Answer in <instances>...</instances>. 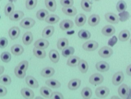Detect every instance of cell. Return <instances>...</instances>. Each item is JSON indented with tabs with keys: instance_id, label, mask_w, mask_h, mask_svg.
Segmentation results:
<instances>
[{
	"instance_id": "21",
	"label": "cell",
	"mask_w": 131,
	"mask_h": 99,
	"mask_svg": "<svg viewBox=\"0 0 131 99\" xmlns=\"http://www.w3.org/2000/svg\"><path fill=\"white\" fill-rule=\"evenodd\" d=\"M54 74V70L50 67H46L41 71V75L42 77H52Z\"/></svg>"
},
{
	"instance_id": "49",
	"label": "cell",
	"mask_w": 131,
	"mask_h": 99,
	"mask_svg": "<svg viewBox=\"0 0 131 99\" xmlns=\"http://www.w3.org/2000/svg\"><path fill=\"white\" fill-rule=\"evenodd\" d=\"M7 88L4 87V85L1 84V86H0V96L1 97H4L7 94Z\"/></svg>"
},
{
	"instance_id": "38",
	"label": "cell",
	"mask_w": 131,
	"mask_h": 99,
	"mask_svg": "<svg viewBox=\"0 0 131 99\" xmlns=\"http://www.w3.org/2000/svg\"><path fill=\"white\" fill-rule=\"evenodd\" d=\"M45 21H46L47 23H50V24L57 23L59 21V17L57 15H49L45 19Z\"/></svg>"
},
{
	"instance_id": "10",
	"label": "cell",
	"mask_w": 131,
	"mask_h": 99,
	"mask_svg": "<svg viewBox=\"0 0 131 99\" xmlns=\"http://www.w3.org/2000/svg\"><path fill=\"white\" fill-rule=\"evenodd\" d=\"M80 61V58L79 57H76V56H70V57H68L67 64H68V66L72 67V68H75V67H77L78 65H79Z\"/></svg>"
},
{
	"instance_id": "31",
	"label": "cell",
	"mask_w": 131,
	"mask_h": 99,
	"mask_svg": "<svg viewBox=\"0 0 131 99\" xmlns=\"http://www.w3.org/2000/svg\"><path fill=\"white\" fill-rule=\"evenodd\" d=\"M49 57L51 59L52 62L54 63H57L59 61V53L56 50H51L49 52Z\"/></svg>"
},
{
	"instance_id": "1",
	"label": "cell",
	"mask_w": 131,
	"mask_h": 99,
	"mask_svg": "<svg viewBox=\"0 0 131 99\" xmlns=\"http://www.w3.org/2000/svg\"><path fill=\"white\" fill-rule=\"evenodd\" d=\"M99 55H100V57H103V58L110 57L113 55V49L109 46H103V48L99 50Z\"/></svg>"
},
{
	"instance_id": "15",
	"label": "cell",
	"mask_w": 131,
	"mask_h": 99,
	"mask_svg": "<svg viewBox=\"0 0 131 99\" xmlns=\"http://www.w3.org/2000/svg\"><path fill=\"white\" fill-rule=\"evenodd\" d=\"M34 45H35V47L40 48V49H45L49 46V42L46 39H39L35 42Z\"/></svg>"
},
{
	"instance_id": "13",
	"label": "cell",
	"mask_w": 131,
	"mask_h": 99,
	"mask_svg": "<svg viewBox=\"0 0 131 99\" xmlns=\"http://www.w3.org/2000/svg\"><path fill=\"white\" fill-rule=\"evenodd\" d=\"M32 40H33V35L30 32H27V33H24L23 36H22V42H23V44L26 45H30V44L32 43Z\"/></svg>"
},
{
	"instance_id": "20",
	"label": "cell",
	"mask_w": 131,
	"mask_h": 99,
	"mask_svg": "<svg viewBox=\"0 0 131 99\" xmlns=\"http://www.w3.org/2000/svg\"><path fill=\"white\" fill-rule=\"evenodd\" d=\"M19 33H20L19 28L14 26L9 30V32H8V35H9V37L11 38L12 40H14V39H17V38L19 37Z\"/></svg>"
},
{
	"instance_id": "35",
	"label": "cell",
	"mask_w": 131,
	"mask_h": 99,
	"mask_svg": "<svg viewBox=\"0 0 131 99\" xmlns=\"http://www.w3.org/2000/svg\"><path fill=\"white\" fill-rule=\"evenodd\" d=\"M91 6L92 3L90 0H82L81 1V7L82 9L85 10L86 12H90L91 10Z\"/></svg>"
},
{
	"instance_id": "4",
	"label": "cell",
	"mask_w": 131,
	"mask_h": 99,
	"mask_svg": "<svg viewBox=\"0 0 131 99\" xmlns=\"http://www.w3.org/2000/svg\"><path fill=\"white\" fill-rule=\"evenodd\" d=\"M82 47L86 51H94L98 47V43L95 41H88V42L83 44Z\"/></svg>"
},
{
	"instance_id": "48",
	"label": "cell",
	"mask_w": 131,
	"mask_h": 99,
	"mask_svg": "<svg viewBox=\"0 0 131 99\" xmlns=\"http://www.w3.org/2000/svg\"><path fill=\"white\" fill-rule=\"evenodd\" d=\"M50 98H52V99H62V98H64V97H63V95H62V94H60V93L54 92L53 94H52V95H51Z\"/></svg>"
},
{
	"instance_id": "37",
	"label": "cell",
	"mask_w": 131,
	"mask_h": 99,
	"mask_svg": "<svg viewBox=\"0 0 131 99\" xmlns=\"http://www.w3.org/2000/svg\"><path fill=\"white\" fill-rule=\"evenodd\" d=\"M14 8H15V7H14V5H13L12 3H7V5H6V7H5V14H6V16L9 17L10 15H11L12 13L15 11Z\"/></svg>"
},
{
	"instance_id": "14",
	"label": "cell",
	"mask_w": 131,
	"mask_h": 99,
	"mask_svg": "<svg viewBox=\"0 0 131 99\" xmlns=\"http://www.w3.org/2000/svg\"><path fill=\"white\" fill-rule=\"evenodd\" d=\"M96 68H97L99 71L104 72V71H107L110 68V66H109V64L105 61H99L96 64Z\"/></svg>"
},
{
	"instance_id": "54",
	"label": "cell",
	"mask_w": 131,
	"mask_h": 99,
	"mask_svg": "<svg viewBox=\"0 0 131 99\" xmlns=\"http://www.w3.org/2000/svg\"><path fill=\"white\" fill-rule=\"evenodd\" d=\"M130 44H131V39H130Z\"/></svg>"
},
{
	"instance_id": "6",
	"label": "cell",
	"mask_w": 131,
	"mask_h": 99,
	"mask_svg": "<svg viewBox=\"0 0 131 99\" xmlns=\"http://www.w3.org/2000/svg\"><path fill=\"white\" fill-rule=\"evenodd\" d=\"M109 89H108L107 87H104V86H102V87H98L97 89H96L95 91V94L98 97H100V98H104V97H106L109 94Z\"/></svg>"
},
{
	"instance_id": "5",
	"label": "cell",
	"mask_w": 131,
	"mask_h": 99,
	"mask_svg": "<svg viewBox=\"0 0 131 99\" xmlns=\"http://www.w3.org/2000/svg\"><path fill=\"white\" fill-rule=\"evenodd\" d=\"M19 24H20V26L24 29H30L31 27L34 26L35 21L32 19H30V18H25L24 19L21 21V22Z\"/></svg>"
},
{
	"instance_id": "16",
	"label": "cell",
	"mask_w": 131,
	"mask_h": 99,
	"mask_svg": "<svg viewBox=\"0 0 131 99\" xmlns=\"http://www.w3.org/2000/svg\"><path fill=\"white\" fill-rule=\"evenodd\" d=\"M81 84V81L80 79H73L68 83V89L70 90H77Z\"/></svg>"
},
{
	"instance_id": "18",
	"label": "cell",
	"mask_w": 131,
	"mask_h": 99,
	"mask_svg": "<svg viewBox=\"0 0 131 99\" xmlns=\"http://www.w3.org/2000/svg\"><path fill=\"white\" fill-rule=\"evenodd\" d=\"M86 21H87L86 16H85L84 14H80V15H78V16L76 17L75 23H76V25H77V26L81 27V26H83L85 23H86Z\"/></svg>"
},
{
	"instance_id": "27",
	"label": "cell",
	"mask_w": 131,
	"mask_h": 99,
	"mask_svg": "<svg viewBox=\"0 0 131 99\" xmlns=\"http://www.w3.org/2000/svg\"><path fill=\"white\" fill-rule=\"evenodd\" d=\"M33 55L38 58H45V56H46V53H45V49H40V48L34 47L33 48Z\"/></svg>"
},
{
	"instance_id": "7",
	"label": "cell",
	"mask_w": 131,
	"mask_h": 99,
	"mask_svg": "<svg viewBox=\"0 0 131 99\" xmlns=\"http://www.w3.org/2000/svg\"><path fill=\"white\" fill-rule=\"evenodd\" d=\"M124 81V73L121 72V71H118L113 76V83L114 85H120Z\"/></svg>"
},
{
	"instance_id": "19",
	"label": "cell",
	"mask_w": 131,
	"mask_h": 99,
	"mask_svg": "<svg viewBox=\"0 0 131 99\" xmlns=\"http://www.w3.org/2000/svg\"><path fill=\"white\" fill-rule=\"evenodd\" d=\"M26 83L31 88H38V86H39V83H38L37 80L35 78H33L32 76L26 77Z\"/></svg>"
},
{
	"instance_id": "42",
	"label": "cell",
	"mask_w": 131,
	"mask_h": 99,
	"mask_svg": "<svg viewBox=\"0 0 131 99\" xmlns=\"http://www.w3.org/2000/svg\"><path fill=\"white\" fill-rule=\"evenodd\" d=\"M0 83L3 85H9L11 83V79H10V77L8 75H1Z\"/></svg>"
},
{
	"instance_id": "52",
	"label": "cell",
	"mask_w": 131,
	"mask_h": 99,
	"mask_svg": "<svg viewBox=\"0 0 131 99\" xmlns=\"http://www.w3.org/2000/svg\"><path fill=\"white\" fill-rule=\"evenodd\" d=\"M0 68H1V74H2V73H3V71H4V67H3V66H1V67H0Z\"/></svg>"
},
{
	"instance_id": "25",
	"label": "cell",
	"mask_w": 131,
	"mask_h": 99,
	"mask_svg": "<svg viewBox=\"0 0 131 99\" xmlns=\"http://www.w3.org/2000/svg\"><path fill=\"white\" fill-rule=\"evenodd\" d=\"M88 22H89V24L91 26H92V27L96 26V25H98L99 22H100V17L96 14L91 15L89 18V19H88Z\"/></svg>"
},
{
	"instance_id": "34",
	"label": "cell",
	"mask_w": 131,
	"mask_h": 99,
	"mask_svg": "<svg viewBox=\"0 0 131 99\" xmlns=\"http://www.w3.org/2000/svg\"><path fill=\"white\" fill-rule=\"evenodd\" d=\"M40 92H41V94H42L43 97H45V98H50L52 94H53L51 88H49V86H48V87H42L40 90Z\"/></svg>"
},
{
	"instance_id": "41",
	"label": "cell",
	"mask_w": 131,
	"mask_h": 99,
	"mask_svg": "<svg viewBox=\"0 0 131 99\" xmlns=\"http://www.w3.org/2000/svg\"><path fill=\"white\" fill-rule=\"evenodd\" d=\"M14 72H15V75H16L17 77H18V78H19V79L24 78V77H25V75H26V71H22V70H21L19 66L15 68Z\"/></svg>"
},
{
	"instance_id": "22",
	"label": "cell",
	"mask_w": 131,
	"mask_h": 99,
	"mask_svg": "<svg viewBox=\"0 0 131 99\" xmlns=\"http://www.w3.org/2000/svg\"><path fill=\"white\" fill-rule=\"evenodd\" d=\"M64 14H66L67 16H75L77 14V9L74 7H63L62 8Z\"/></svg>"
},
{
	"instance_id": "40",
	"label": "cell",
	"mask_w": 131,
	"mask_h": 99,
	"mask_svg": "<svg viewBox=\"0 0 131 99\" xmlns=\"http://www.w3.org/2000/svg\"><path fill=\"white\" fill-rule=\"evenodd\" d=\"M91 94H92V92H91V88H89V87H85L84 89L81 91V96L85 99L91 98Z\"/></svg>"
},
{
	"instance_id": "33",
	"label": "cell",
	"mask_w": 131,
	"mask_h": 99,
	"mask_svg": "<svg viewBox=\"0 0 131 99\" xmlns=\"http://www.w3.org/2000/svg\"><path fill=\"white\" fill-rule=\"evenodd\" d=\"M45 6L51 12L56 11V2L54 0H45Z\"/></svg>"
},
{
	"instance_id": "32",
	"label": "cell",
	"mask_w": 131,
	"mask_h": 99,
	"mask_svg": "<svg viewBox=\"0 0 131 99\" xmlns=\"http://www.w3.org/2000/svg\"><path fill=\"white\" fill-rule=\"evenodd\" d=\"M78 66H79V68H80V71H81L82 73L87 72L88 70H89V65H88L87 61L84 60V59H80V61Z\"/></svg>"
},
{
	"instance_id": "45",
	"label": "cell",
	"mask_w": 131,
	"mask_h": 99,
	"mask_svg": "<svg viewBox=\"0 0 131 99\" xmlns=\"http://www.w3.org/2000/svg\"><path fill=\"white\" fill-rule=\"evenodd\" d=\"M1 60L3 62H5V63H7V62H9L11 60V55L10 53L8 52H3L1 54Z\"/></svg>"
},
{
	"instance_id": "24",
	"label": "cell",
	"mask_w": 131,
	"mask_h": 99,
	"mask_svg": "<svg viewBox=\"0 0 131 99\" xmlns=\"http://www.w3.org/2000/svg\"><path fill=\"white\" fill-rule=\"evenodd\" d=\"M21 95L24 98H33L34 97V93L32 90L29 89V88H23L21 90Z\"/></svg>"
},
{
	"instance_id": "39",
	"label": "cell",
	"mask_w": 131,
	"mask_h": 99,
	"mask_svg": "<svg viewBox=\"0 0 131 99\" xmlns=\"http://www.w3.org/2000/svg\"><path fill=\"white\" fill-rule=\"evenodd\" d=\"M116 9L118 12H125L126 9V3L125 2V1H123V0H120L119 2L117 3L116 5Z\"/></svg>"
},
{
	"instance_id": "9",
	"label": "cell",
	"mask_w": 131,
	"mask_h": 99,
	"mask_svg": "<svg viewBox=\"0 0 131 99\" xmlns=\"http://www.w3.org/2000/svg\"><path fill=\"white\" fill-rule=\"evenodd\" d=\"M102 33H103V35L105 36H113L115 33V29L112 25H106L105 27H103V30H102Z\"/></svg>"
},
{
	"instance_id": "46",
	"label": "cell",
	"mask_w": 131,
	"mask_h": 99,
	"mask_svg": "<svg viewBox=\"0 0 131 99\" xmlns=\"http://www.w3.org/2000/svg\"><path fill=\"white\" fill-rule=\"evenodd\" d=\"M60 4L63 6V7H73L74 1L73 0H61Z\"/></svg>"
},
{
	"instance_id": "47",
	"label": "cell",
	"mask_w": 131,
	"mask_h": 99,
	"mask_svg": "<svg viewBox=\"0 0 131 99\" xmlns=\"http://www.w3.org/2000/svg\"><path fill=\"white\" fill-rule=\"evenodd\" d=\"M18 66H19L22 71H26L29 68V62L27 61V60H23V61L19 62V64L18 65Z\"/></svg>"
},
{
	"instance_id": "8",
	"label": "cell",
	"mask_w": 131,
	"mask_h": 99,
	"mask_svg": "<svg viewBox=\"0 0 131 99\" xmlns=\"http://www.w3.org/2000/svg\"><path fill=\"white\" fill-rule=\"evenodd\" d=\"M73 24H74L73 21H70V19H64L59 24V27L63 31H68V30H70V29L73 28Z\"/></svg>"
},
{
	"instance_id": "53",
	"label": "cell",
	"mask_w": 131,
	"mask_h": 99,
	"mask_svg": "<svg viewBox=\"0 0 131 99\" xmlns=\"http://www.w3.org/2000/svg\"><path fill=\"white\" fill-rule=\"evenodd\" d=\"M94 1H100V0H94Z\"/></svg>"
},
{
	"instance_id": "26",
	"label": "cell",
	"mask_w": 131,
	"mask_h": 99,
	"mask_svg": "<svg viewBox=\"0 0 131 99\" xmlns=\"http://www.w3.org/2000/svg\"><path fill=\"white\" fill-rule=\"evenodd\" d=\"M45 83L47 84V86H49L50 88H54V89H57L61 86V83H59L58 81L54 80V79H50L47 80L45 82Z\"/></svg>"
},
{
	"instance_id": "50",
	"label": "cell",
	"mask_w": 131,
	"mask_h": 99,
	"mask_svg": "<svg viewBox=\"0 0 131 99\" xmlns=\"http://www.w3.org/2000/svg\"><path fill=\"white\" fill-rule=\"evenodd\" d=\"M0 45H1V48H4L7 45V40L5 37H1V40H0Z\"/></svg>"
},
{
	"instance_id": "12",
	"label": "cell",
	"mask_w": 131,
	"mask_h": 99,
	"mask_svg": "<svg viewBox=\"0 0 131 99\" xmlns=\"http://www.w3.org/2000/svg\"><path fill=\"white\" fill-rule=\"evenodd\" d=\"M23 16H24V13L22 11H20V10H15L9 16V19L12 21H19L22 19Z\"/></svg>"
},
{
	"instance_id": "17",
	"label": "cell",
	"mask_w": 131,
	"mask_h": 99,
	"mask_svg": "<svg viewBox=\"0 0 131 99\" xmlns=\"http://www.w3.org/2000/svg\"><path fill=\"white\" fill-rule=\"evenodd\" d=\"M54 33V28L53 26H47L42 31V37L43 38H50Z\"/></svg>"
},
{
	"instance_id": "28",
	"label": "cell",
	"mask_w": 131,
	"mask_h": 99,
	"mask_svg": "<svg viewBox=\"0 0 131 99\" xmlns=\"http://www.w3.org/2000/svg\"><path fill=\"white\" fill-rule=\"evenodd\" d=\"M74 52H75L74 47L68 46V47H66V48H64V49L62 50V55H63V57H69L70 56H73Z\"/></svg>"
},
{
	"instance_id": "43",
	"label": "cell",
	"mask_w": 131,
	"mask_h": 99,
	"mask_svg": "<svg viewBox=\"0 0 131 99\" xmlns=\"http://www.w3.org/2000/svg\"><path fill=\"white\" fill-rule=\"evenodd\" d=\"M78 34H79V37L80 39H89L91 37V33L87 30H80Z\"/></svg>"
},
{
	"instance_id": "11",
	"label": "cell",
	"mask_w": 131,
	"mask_h": 99,
	"mask_svg": "<svg viewBox=\"0 0 131 99\" xmlns=\"http://www.w3.org/2000/svg\"><path fill=\"white\" fill-rule=\"evenodd\" d=\"M105 19L108 22L114 23V24H117L119 22V18H118L117 15H115V13H106Z\"/></svg>"
},
{
	"instance_id": "3",
	"label": "cell",
	"mask_w": 131,
	"mask_h": 99,
	"mask_svg": "<svg viewBox=\"0 0 131 99\" xmlns=\"http://www.w3.org/2000/svg\"><path fill=\"white\" fill-rule=\"evenodd\" d=\"M118 94H119L120 97H122V98H127L129 94L128 86L125 84V83H121L120 87L118 88Z\"/></svg>"
},
{
	"instance_id": "44",
	"label": "cell",
	"mask_w": 131,
	"mask_h": 99,
	"mask_svg": "<svg viewBox=\"0 0 131 99\" xmlns=\"http://www.w3.org/2000/svg\"><path fill=\"white\" fill-rule=\"evenodd\" d=\"M37 5V0H27L26 1V7L27 9H33Z\"/></svg>"
},
{
	"instance_id": "29",
	"label": "cell",
	"mask_w": 131,
	"mask_h": 99,
	"mask_svg": "<svg viewBox=\"0 0 131 99\" xmlns=\"http://www.w3.org/2000/svg\"><path fill=\"white\" fill-rule=\"evenodd\" d=\"M130 38V33H129L127 30H124L119 33L118 35V39H119L121 42H126Z\"/></svg>"
},
{
	"instance_id": "2",
	"label": "cell",
	"mask_w": 131,
	"mask_h": 99,
	"mask_svg": "<svg viewBox=\"0 0 131 99\" xmlns=\"http://www.w3.org/2000/svg\"><path fill=\"white\" fill-rule=\"evenodd\" d=\"M103 80H104V79H103V75L99 74V73H95V74L91 76V78H90V83L93 85H98V84H100V83H103Z\"/></svg>"
},
{
	"instance_id": "51",
	"label": "cell",
	"mask_w": 131,
	"mask_h": 99,
	"mask_svg": "<svg viewBox=\"0 0 131 99\" xmlns=\"http://www.w3.org/2000/svg\"><path fill=\"white\" fill-rule=\"evenodd\" d=\"M126 74L129 76H131V64L126 68Z\"/></svg>"
},
{
	"instance_id": "23",
	"label": "cell",
	"mask_w": 131,
	"mask_h": 99,
	"mask_svg": "<svg viewBox=\"0 0 131 99\" xmlns=\"http://www.w3.org/2000/svg\"><path fill=\"white\" fill-rule=\"evenodd\" d=\"M23 47L19 45H14L11 47V53L15 56H20L23 53Z\"/></svg>"
},
{
	"instance_id": "36",
	"label": "cell",
	"mask_w": 131,
	"mask_h": 99,
	"mask_svg": "<svg viewBox=\"0 0 131 99\" xmlns=\"http://www.w3.org/2000/svg\"><path fill=\"white\" fill-rule=\"evenodd\" d=\"M68 46V40L67 38H60L57 42V47H58V49L60 50H63L64 48Z\"/></svg>"
},
{
	"instance_id": "30",
	"label": "cell",
	"mask_w": 131,
	"mask_h": 99,
	"mask_svg": "<svg viewBox=\"0 0 131 99\" xmlns=\"http://www.w3.org/2000/svg\"><path fill=\"white\" fill-rule=\"evenodd\" d=\"M48 16H49L48 11L45 10V9L38 10L37 13H36V17H37V19H40V21H45V19H46Z\"/></svg>"
}]
</instances>
